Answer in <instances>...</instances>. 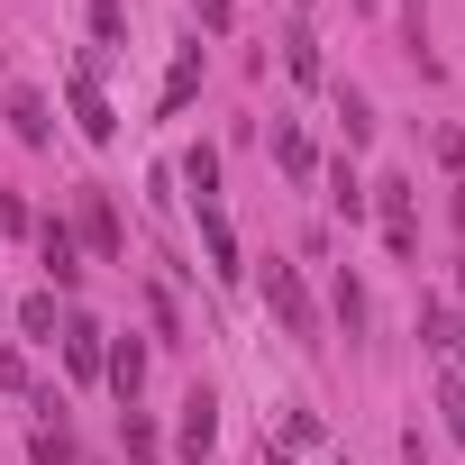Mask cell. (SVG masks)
I'll return each instance as SVG.
<instances>
[{
  "label": "cell",
  "instance_id": "7",
  "mask_svg": "<svg viewBox=\"0 0 465 465\" xmlns=\"http://www.w3.org/2000/svg\"><path fill=\"white\" fill-rule=\"evenodd\" d=\"M37 256H46V274H55V283H64V292H74V283H83V256H74V228H64V219H55V210H46V219H37Z\"/></svg>",
  "mask_w": 465,
  "mask_h": 465
},
{
  "label": "cell",
  "instance_id": "5",
  "mask_svg": "<svg viewBox=\"0 0 465 465\" xmlns=\"http://www.w3.org/2000/svg\"><path fill=\"white\" fill-rule=\"evenodd\" d=\"M101 374H110V392L137 411V392H146V338H110V347H101Z\"/></svg>",
  "mask_w": 465,
  "mask_h": 465
},
{
  "label": "cell",
  "instance_id": "23",
  "mask_svg": "<svg viewBox=\"0 0 465 465\" xmlns=\"http://www.w3.org/2000/svg\"><path fill=\"white\" fill-rule=\"evenodd\" d=\"M192 10H201V28H210V37H228V28H238V0H192Z\"/></svg>",
  "mask_w": 465,
  "mask_h": 465
},
{
  "label": "cell",
  "instance_id": "21",
  "mask_svg": "<svg viewBox=\"0 0 465 465\" xmlns=\"http://www.w3.org/2000/svg\"><path fill=\"white\" fill-rule=\"evenodd\" d=\"M19 329H28V338H55V329H64V320H55V292H28V302H19Z\"/></svg>",
  "mask_w": 465,
  "mask_h": 465
},
{
  "label": "cell",
  "instance_id": "27",
  "mask_svg": "<svg viewBox=\"0 0 465 465\" xmlns=\"http://www.w3.org/2000/svg\"><path fill=\"white\" fill-rule=\"evenodd\" d=\"M0 320H10V311H0Z\"/></svg>",
  "mask_w": 465,
  "mask_h": 465
},
{
  "label": "cell",
  "instance_id": "13",
  "mask_svg": "<svg viewBox=\"0 0 465 465\" xmlns=\"http://www.w3.org/2000/svg\"><path fill=\"white\" fill-rule=\"evenodd\" d=\"M274 164H283L292 183H311V173H320V155H311V137H302V128H274Z\"/></svg>",
  "mask_w": 465,
  "mask_h": 465
},
{
  "label": "cell",
  "instance_id": "16",
  "mask_svg": "<svg viewBox=\"0 0 465 465\" xmlns=\"http://www.w3.org/2000/svg\"><path fill=\"white\" fill-rule=\"evenodd\" d=\"M338 119H347V146H365V137H374V101H365L356 83H338Z\"/></svg>",
  "mask_w": 465,
  "mask_h": 465
},
{
  "label": "cell",
  "instance_id": "6",
  "mask_svg": "<svg viewBox=\"0 0 465 465\" xmlns=\"http://www.w3.org/2000/svg\"><path fill=\"white\" fill-rule=\"evenodd\" d=\"M173 447H183V456H210V447H219V401H210L201 383L183 392V420H173Z\"/></svg>",
  "mask_w": 465,
  "mask_h": 465
},
{
  "label": "cell",
  "instance_id": "10",
  "mask_svg": "<svg viewBox=\"0 0 465 465\" xmlns=\"http://www.w3.org/2000/svg\"><path fill=\"white\" fill-rule=\"evenodd\" d=\"M83 19H92V55H119L128 46V0H92Z\"/></svg>",
  "mask_w": 465,
  "mask_h": 465
},
{
  "label": "cell",
  "instance_id": "20",
  "mask_svg": "<svg viewBox=\"0 0 465 465\" xmlns=\"http://www.w3.org/2000/svg\"><path fill=\"white\" fill-rule=\"evenodd\" d=\"M438 411H447V438L465 447V374H456V365L438 374Z\"/></svg>",
  "mask_w": 465,
  "mask_h": 465
},
{
  "label": "cell",
  "instance_id": "15",
  "mask_svg": "<svg viewBox=\"0 0 465 465\" xmlns=\"http://www.w3.org/2000/svg\"><path fill=\"white\" fill-rule=\"evenodd\" d=\"M83 238H92L101 256H119V219H110V201H101V192H83Z\"/></svg>",
  "mask_w": 465,
  "mask_h": 465
},
{
  "label": "cell",
  "instance_id": "24",
  "mask_svg": "<svg viewBox=\"0 0 465 465\" xmlns=\"http://www.w3.org/2000/svg\"><path fill=\"white\" fill-rule=\"evenodd\" d=\"M283 438L292 447H320V411H283Z\"/></svg>",
  "mask_w": 465,
  "mask_h": 465
},
{
  "label": "cell",
  "instance_id": "26",
  "mask_svg": "<svg viewBox=\"0 0 465 465\" xmlns=\"http://www.w3.org/2000/svg\"><path fill=\"white\" fill-rule=\"evenodd\" d=\"M456 283H465V256H456Z\"/></svg>",
  "mask_w": 465,
  "mask_h": 465
},
{
  "label": "cell",
  "instance_id": "19",
  "mask_svg": "<svg viewBox=\"0 0 465 465\" xmlns=\"http://www.w3.org/2000/svg\"><path fill=\"white\" fill-rule=\"evenodd\" d=\"M37 465H83V447H74V429H64V420H46V429H37Z\"/></svg>",
  "mask_w": 465,
  "mask_h": 465
},
{
  "label": "cell",
  "instance_id": "14",
  "mask_svg": "<svg viewBox=\"0 0 465 465\" xmlns=\"http://www.w3.org/2000/svg\"><path fill=\"white\" fill-rule=\"evenodd\" d=\"M183 183H192V201H201V210H219V155H210V146H192V155H183Z\"/></svg>",
  "mask_w": 465,
  "mask_h": 465
},
{
  "label": "cell",
  "instance_id": "18",
  "mask_svg": "<svg viewBox=\"0 0 465 465\" xmlns=\"http://www.w3.org/2000/svg\"><path fill=\"white\" fill-rule=\"evenodd\" d=\"M329 201H338V219H365V183H356V164H329Z\"/></svg>",
  "mask_w": 465,
  "mask_h": 465
},
{
  "label": "cell",
  "instance_id": "2",
  "mask_svg": "<svg viewBox=\"0 0 465 465\" xmlns=\"http://www.w3.org/2000/svg\"><path fill=\"white\" fill-rule=\"evenodd\" d=\"M265 302H274V320H283V338H302V347H320V311H311V283H302L292 265H265Z\"/></svg>",
  "mask_w": 465,
  "mask_h": 465
},
{
  "label": "cell",
  "instance_id": "17",
  "mask_svg": "<svg viewBox=\"0 0 465 465\" xmlns=\"http://www.w3.org/2000/svg\"><path fill=\"white\" fill-rule=\"evenodd\" d=\"M119 438H128V456H137V465H164V438H155V420H146V411H128V420H119Z\"/></svg>",
  "mask_w": 465,
  "mask_h": 465
},
{
  "label": "cell",
  "instance_id": "11",
  "mask_svg": "<svg viewBox=\"0 0 465 465\" xmlns=\"http://www.w3.org/2000/svg\"><path fill=\"white\" fill-rule=\"evenodd\" d=\"M192 92H201V46H183V55H173V74H164V119H183V110H192Z\"/></svg>",
  "mask_w": 465,
  "mask_h": 465
},
{
  "label": "cell",
  "instance_id": "25",
  "mask_svg": "<svg viewBox=\"0 0 465 465\" xmlns=\"http://www.w3.org/2000/svg\"><path fill=\"white\" fill-rule=\"evenodd\" d=\"M0 392H28V365H19L10 347H0Z\"/></svg>",
  "mask_w": 465,
  "mask_h": 465
},
{
  "label": "cell",
  "instance_id": "3",
  "mask_svg": "<svg viewBox=\"0 0 465 465\" xmlns=\"http://www.w3.org/2000/svg\"><path fill=\"white\" fill-rule=\"evenodd\" d=\"M74 119H83V137H92V146H110V137H119V119H110V101H101V55H83V64H74Z\"/></svg>",
  "mask_w": 465,
  "mask_h": 465
},
{
  "label": "cell",
  "instance_id": "9",
  "mask_svg": "<svg viewBox=\"0 0 465 465\" xmlns=\"http://www.w3.org/2000/svg\"><path fill=\"white\" fill-rule=\"evenodd\" d=\"M10 128H19V146H55V119H46V92H10Z\"/></svg>",
  "mask_w": 465,
  "mask_h": 465
},
{
  "label": "cell",
  "instance_id": "8",
  "mask_svg": "<svg viewBox=\"0 0 465 465\" xmlns=\"http://www.w3.org/2000/svg\"><path fill=\"white\" fill-rule=\"evenodd\" d=\"M201 256H210L219 283H238V274H247V265H238V228H228L219 210H201Z\"/></svg>",
  "mask_w": 465,
  "mask_h": 465
},
{
  "label": "cell",
  "instance_id": "4",
  "mask_svg": "<svg viewBox=\"0 0 465 465\" xmlns=\"http://www.w3.org/2000/svg\"><path fill=\"white\" fill-rule=\"evenodd\" d=\"M55 347H64V365H74V383H92V374H101V347H110V329H101V320H83V311H64V329H55Z\"/></svg>",
  "mask_w": 465,
  "mask_h": 465
},
{
  "label": "cell",
  "instance_id": "1",
  "mask_svg": "<svg viewBox=\"0 0 465 465\" xmlns=\"http://www.w3.org/2000/svg\"><path fill=\"white\" fill-rule=\"evenodd\" d=\"M374 210H383V247L411 265L420 256V192H411V173H383L374 183Z\"/></svg>",
  "mask_w": 465,
  "mask_h": 465
},
{
  "label": "cell",
  "instance_id": "12",
  "mask_svg": "<svg viewBox=\"0 0 465 465\" xmlns=\"http://www.w3.org/2000/svg\"><path fill=\"white\" fill-rule=\"evenodd\" d=\"M283 74L292 83H320V37L311 28H283Z\"/></svg>",
  "mask_w": 465,
  "mask_h": 465
},
{
  "label": "cell",
  "instance_id": "22",
  "mask_svg": "<svg viewBox=\"0 0 465 465\" xmlns=\"http://www.w3.org/2000/svg\"><path fill=\"white\" fill-rule=\"evenodd\" d=\"M338 320H347V338H365V283L356 274H338Z\"/></svg>",
  "mask_w": 465,
  "mask_h": 465
}]
</instances>
